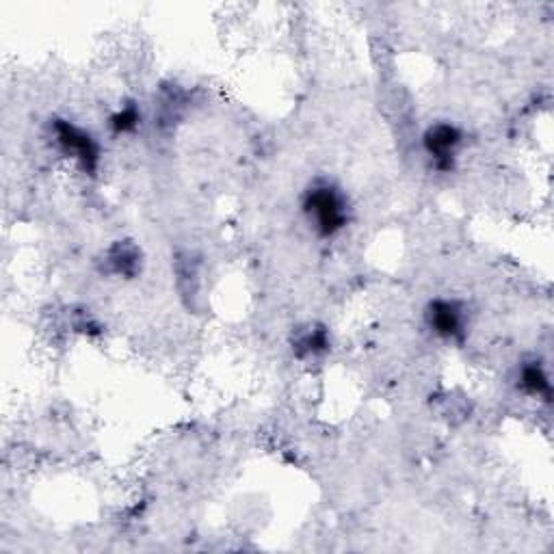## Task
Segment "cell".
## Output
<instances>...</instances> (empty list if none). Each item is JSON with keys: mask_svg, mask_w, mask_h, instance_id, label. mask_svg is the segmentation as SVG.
<instances>
[{"mask_svg": "<svg viewBox=\"0 0 554 554\" xmlns=\"http://www.w3.org/2000/svg\"><path fill=\"white\" fill-rule=\"evenodd\" d=\"M303 215L321 239H334L349 226L351 208L347 195L329 180H314L303 193Z\"/></svg>", "mask_w": 554, "mask_h": 554, "instance_id": "cell-1", "label": "cell"}, {"mask_svg": "<svg viewBox=\"0 0 554 554\" xmlns=\"http://www.w3.org/2000/svg\"><path fill=\"white\" fill-rule=\"evenodd\" d=\"M50 133L52 141H55L57 150L65 156L72 158V161L83 169V174L96 176L100 169L102 161V150L98 139L85 130L83 126H78L70 120H52L50 124Z\"/></svg>", "mask_w": 554, "mask_h": 554, "instance_id": "cell-2", "label": "cell"}, {"mask_svg": "<svg viewBox=\"0 0 554 554\" xmlns=\"http://www.w3.org/2000/svg\"><path fill=\"white\" fill-rule=\"evenodd\" d=\"M461 143H464V133L451 122H435L422 135L425 154L429 156L431 165L442 174L455 169Z\"/></svg>", "mask_w": 554, "mask_h": 554, "instance_id": "cell-3", "label": "cell"}, {"mask_svg": "<svg viewBox=\"0 0 554 554\" xmlns=\"http://www.w3.org/2000/svg\"><path fill=\"white\" fill-rule=\"evenodd\" d=\"M425 319L431 332L446 342H461L466 336V308L455 299H433L427 306Z\"/></svg>", "mask_w": 554, "mask_h": 554, "instance_id": "cell-4", "label": "cell"}, {"mask_svg": "<svg viewBox=\"0 0 554 554\" xmlns=\"http://www.w3.org/2000/svg\"><path fill=\"white\" fill-rule=\"evenodd\" d=\"M518 390H522L529 397L544 399L546 403L552 397V388H550V377L546 373V368L542 362L531 360L524 362L518 371Z\"/></svg>", "mask_w": 554, "mask_h": 554, "instance_id": "cell-5", "label": "cell"}, {"mask_svg": "<svg viewBox=\"0 0 554 554\" xmlns=\"http://www.w3.org/2000/svg\"><path fill=\"white\" fill-rule=\"evenodd\" d=\"M329 347H332V336H329V329L323 325H312L308 329H303L293 342V351L299 360L319 358V355L329 351Z\"/></svg>", "mask_w": 554, "mask_h": 554, "instance_id": "cell-6", "label": "cell"}, {"mask_svg": "<svg viewBox=\"0 0 554 554\" xmlns=\"http://www.w3.org/2000/svg\"><path fill=\"white\" fill-rule=\"evenodd\" d=\"M107 262L115 275L122 277H135L141 267V254L135 245L130 243H117L111 252L107 254Z\"/></svg>", "mask_w": 554, "mask_h": 554, "instance_id": "cell-7", "label": "cell"}, {"mask_svg": "<svg viewBox=\"0 0 554 554\" xmlns=\"http://www.w3.org/2000/svg\"><path fill=\"white\" fill-rule=\"evenodd\" d=\"M109 126H111V130L115 135L135 133V130L141 126V109L137 107L135 102H126L122 109H117L111 115Z\"/></svg>", "mask_w": 554, "mask_h": 554, "instance_id": "cell-8", "label": "cell"}]
</instances>
